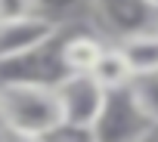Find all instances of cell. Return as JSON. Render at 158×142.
Returning a JSON list of instances; mask_svg holds the SVG:
<instances>
[{"label":"cell","instance_id":"obj_4","mask_svg":"<svg viewBox=\"0 0 158 142\" xmlns=\"http://www.w3.org/2000/svg\"><path fill=\"white\" fill-rule=\"evenodd\" d=\"M87 6L93 13L96 31L106 40H124L155 28L158 22V13L149 6V0H87Z\"/></svg>","mask_w":158,"mask_h":142},{"label":"cell","instance_id":"obj_5","mask_svg":"<svg viewBox=\"0 0 158 142\" xmlns=\"http://www.w3.org/2000/svg\"><path fill=\"white\" fill-rule=\"evenodd\" d=\"M62 31V22L47 16V13H28L22 19H10L0 22V62L25 56L37 46H44L47 40H53Z\"/></svg>","mask_w":158,"mask_h":142},{"label":"cell","instance_id":"obj_11","mask_svg":"<svg viewBox=\"0 0 158 142\" xmlns=\"http://www.w3.org/2000/svg\"><path fill=\"white\" fill-rule=\"evenodd\" d=\"M77 3H87V0H37V10L47 13V16H53V19H59L62 13L74 10ZM59 22H62V19H59Z\"/></svg>","mask_w":158,"mask_h":142},{"label":"cell","instance_id":"obj_7","mask_svg":"<svg viewBox=\"0 0 158 142\" xmlns=\"http://www.w3.org/2000/svg\"><path fill=\"white\" fill-rule=\"evenodd\" d=\"M90 74H93L106 90H115V87L130 84L133 68H130V59H127V53L121 49V43H118V40H106V46H102L99 59H96V62H93V68H90Z\"/></svg>","mask_w":158,"mask_h":142},{"label":"cell","instance_id":"obj_13","mask_svg":"<svg viewBox=\"0 0 158 142\" xmlns=\"http://www.w3.org/2000/svg\"><path fill=\"white\" fill-rule=\"evenodd\" d=\"M155 28H158V22H155Z\"/></svg>","mask_w":158,"mask_h":142},{"label":"cell","instance_id":"obj_9","mask_svg":"<svg viewBox=\"0 0 158 142\" xmlns=\"http://www.w3.org/2000/svg\"><path fill=\"white\" fill-rule=\"evenodd\" d=\"M130 93L139 102V108L146 111V117L155 124L158 130V71H146V74H133L130 77ZM152 130V133H155Z\"/></svg>","mask_w":158,"mask_h":142},{"label":"cell","instance_id":"obj_1","mask_svg":"<svg viewBox=\"0 0 158 142\" xmlns=\"http://www.w3.org/2000/svg\"><path fill=\"white\" fill-rule=\"evenodd\" d=\"M62 127L53 84L3 81L0 84V133L19 139H50Z\"/></svg>","mask_w":158,"mask_h":142},{"label":"cell","instance_id":"obj_8","mask_svg":"<svg viewBox=\"0 0 158 142\" xmlns=\"http://www.w3.org/2000/svg\"><path fill=\"white\" fill-rule=\"evenodd\" d=\"M118 43H121V49H124L127 59H130L133 74L158 71V28L130 34V37H124V40H118Z\"/></svg>","mask_w":158,"mask_h":142},{"label":"cell","instance_id":"obj_6","mask_svg":"<svg viewBox=\"0 0 158 142\" xmlns=\"http://www.w3.org/2000/svg\"><path fill=\"white\" fill-rule=\"evenodd\" d=\"M106 46V37L99 31H71L59 34V59L65 71H90Z\"/></svg>","mask_w":158,"mask_h":142},{"label":"cell","instance_id":"obj_12","mask_svg":"<svg viewBox=\"0 0 158 142\" xmlns=\"http://www.w3.org/2000/svg\"><path fill=\"white\" fill-rule=\"evenodd\" d=\"M149 6H152V10H155V13H158V0H149Z\"/></svg>","mask_w":158,"mask_h":142},{"label":"cell","instance_id":"obj_3","mask_svg":"<svg viewBox=\"0 0 158 142\" xmlns=\"http://www.w3.org/2000/svg\"><path fill=\"white\" fill-rule=\"evenodd\" d=\"M155 124L146 117L139 102L130 93V84L106 90L102 111L93 124V139H109V142H130V139H152Z\"/></svg>","mask_w":158,"mask_h":142},{"label":"cell","instance_id":"obj_10","mask_svg":"<svg viewBox=\"0 0 158 142\" xmlns=\"http://www.w3.org/2000/svg\"><path fill=\"white\" fill-rule=\"evenodd\" d=\"M28 13H37V0H0V22L22 19Z\"/></svg>","mask_w":158,"mask_h":142},{"label":"cell","instance_id":"obj_2","mask_svg":"<svg viewBox=\"0 0 158 142\" xmlns=\"http://www.w3.org/2000/svg\"><path fill=\"white\" fill-rule=\"evenodd\" d=\"M53 87H56V99H59V111H62V127L53 136L71 133V136L93 139V124L102 111L106 87L90 71H68Z\"/></svg>","mask_w":158,"mask_h":142}]
</instances>
